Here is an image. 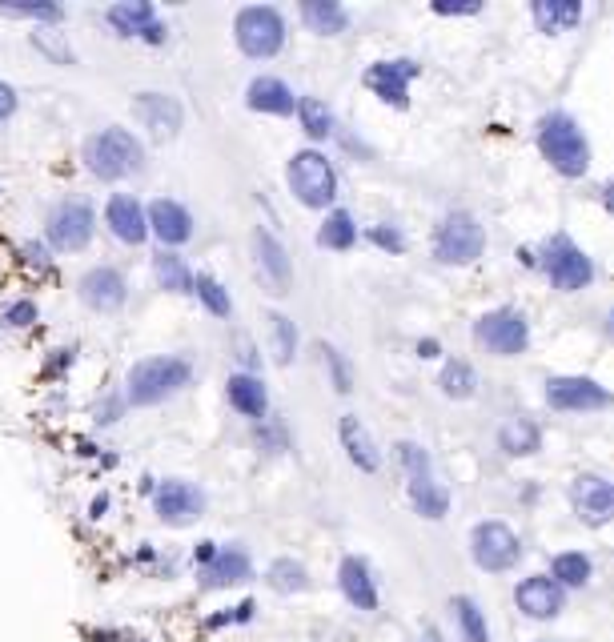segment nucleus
Listing matches in <instances>:
<instances>
[{
	"label": "nucleus",
	"instance_id": "nucleus-11",
	"mask_svg": "<svg viewBox=\"0 0 614 642\" xmlns=\"http://www.w3.org/2000/svg\"><path fill=\"white\" fill-rule=\"evenodd\" d=\"M93 225H97V217L85 201H61L49 213V241L65 253H77L93 241Z\"/></svg>",
	"mask_w": 614,
	"mask_h": 642
},
{
	"label": "nucleus",
	"instance_id": "nucleus-30",
	"mask_svg": "<svg viewBox=\"0 0 614 642\" xmlns=\"http://www.w3.org/2000/svg\"><path fill=\"white\" fill-rule=\"evenodd\" d=\"M498 446H502L510 458H530V454H538V446H542V430H538L530 418L514 414V418L498 430Z\"/></svg>",
	"mask_w": 614,
	"mask_h": 642
},
{
	"label": "nucleus",
	"instance_id": "nucleus-21",
	"mask_svg": "<svg viewBox=\"0 0 614 642\" xmlns=\"http://www.w3.org/2000/svg\"><path fill=\"white\" fill-rule=\"evenodd\" d=\"M145 217H149V229L157 233L161 245H185V241L193 237V217H189V209L177 205V201H169V197L153 201Z\"/></svg>",
	"mask_w": 614,
	"mask_h": 642
},
{
	"label": "nucleus",
	"instance_id": "nucleus-16",
	"mask_svg": "<svg viewBox=\"0 0 614 642\" xmlns=\"http://www.w3.org/2000/svg\"><path fill=\"white\" fill-rule=\"evenodd\" d=\"M133 117L153 133V137H177L181 133V101L169 93H137L133 97Z\"/></svg>",
	"mask_w": 614,
	"mask_h": 642
},
{
	"label": "nucleus",
	"instance_id": "nucleus-13",
	"mask_svg": "<svg viewBox=\"0 0 614 642\" xmlns=\"http://www.w3.org/2000/svg\"><path fill=\"white\" fill-rule=\"evenodd\" d=\"M570 506L586 526L614 522V482H606L598 474H578L570 482Z\"/></svg>",
	"mask_w": 614,
	"mask_h": 642
},
{
	"label": "nucleus",
	"instance_id": "nucleus-12",
	"mask_svg": "<svg viewBox=\"0 0 614 642\" xmlns=\"http://www.w3.org/2000/svg\"><path fill=\"white\" fill-rule=\"evenodd\" d=\"M514 606L534 622H550L566 610V590L550 574H530L514 586Z\"/></svg>",
	"mask_w": 614,
	"mask_h": 642
},
{
	"label": "nucleus",
	"instance_id": "nucleus-44",
	"mask_svg": "<svg viewBox=\"0 0 614 642\" xmlns=\"http://www.w3.org/2000/svg\"><path fill=\"white\" fill-rule=\"evenodd\" d=\"M370 241H374L378 249H386V253H402V249H406V237H402L394 225H374V229H370Z\"/></svg>",
	"mask_w": 614,
	"mask_h": 642
},
{
	"label": "nucleus",
	"instance_id": "nucleus-37",
	"mask_svg": "<svg viewBox=\"0 0 614 642\" xmlns=\"http://www.w3.org/2000/svg\"><path fill=\"white\" fill-rule=\"evenodd\" d=\"M269 338H273V358L277 366H289L297 354V326L285 313H269Z\"/></svg>",
	"mask_w": 614,
	"mask_h": 642
},
{
	"label": "nucleus",
	"instance_id": "nucleus-33",
	"mask_svg": "<svg viewBox=\"0 0 614 642\" xmlns=\"http://www.w3.org/2000/svg\"><path fill=\"white\" fill-rule=\"evenodd\" d=\"M153 277L161 289H173V293H193V273L185 269V261L177 253H157L153 257Z\"/></svg>",
	"mask_w": 614,
	"mask_h": 642
},
{
	"label": "nucleus",
	"instance_id": "nucleus-52",
	"mask_svg": "<svg viewBox=\"0 0 614 642\" xmlns=\"http://www.w3.org/2000/svg\"><path fill=\"white\" fill-rule=\"evenodd\" d=\"M538 642H546V638H538Z\"/></svg>",
	"mask_w": 614,
	"mask_h": 642
},
{
	"label": "nucleus",
	"instance_id": "nucleus-31",
	"mask_svg": "<svg viewBox=\"0 0 614 642\" xmlns=\"http://www.w3.org/2000/svg\"><path fill=\"white\" fill-rule=\"evenodd\" d=\"M550 578L562 586V590H582L590 578H594V562L590 554L582 550H562L550 558Z\"/></svg>",
	"mask_w": 614,
	"mask_h": 642
},
{
	"label": "nucleus",
	"instance_id": "nucleus-15",
	"mask_svg": "<svg viewBox=\"0 0 614 642\" xmlns=\"http://www.w3.org/2000/svg\"><path fill=\"white\" fill-rule=\"evenodd\" d=\"M153 506H157V518H161V522H169V526H189L193 518H201L205 494H201L193 482H161L157 494H153Z\"/></svg>",
	"mask_w": 614,
	"mask_h": 642
},
{
	"label": "nucleus",
	"instance_id": "nucleus-14",
	"mask_svg": "<svg viewBox=\"0 0 614 642\" xmlns=\"http://www.w3.org/2000/svg\"><path fill=\"white\" fill-rule=\"evenodd\" d=\"M418 77V65L398 57V61H378L366 69V85L374 89V97H382L386 105L394 109H406L410 105V81Z\"/></svg>",
	"mask_w": 614,
	"mask_h": 642
},
{
	"label": "nucleus",
	"instance_id": "nucleus-35",
	"mask_svg": "<svg viewBox=\"0 0 614 642\" xmlns=\"http://www.w3.org/2000/svg\"><path fill=\"white\" fill-rule=\"evenodd\" d=\"M358 241V225H354V217L346 213V209H334L330 217H326V225L318 229V245L322 249H350Z\"/></svg>",
	"mask_w": 614,
	"mask_h": 642
},
{
	"label": "nucleus",
	"instance_id": "nucleus-49",
	"mask_svg": "<svg viewBox=\"0 0 614 642\" xmlns=\"http://www.w3.org/2000/svg\"><path fill=\"white\" fill-rule=\"evenodd\" d=\"M418 354H422V358H438V354H442V346L426 338V342H418Z\"/></svg>",
	"mask_w": 614,
	"mask_h": 642
},
{
	"label": "nucleus",
	"instance_id": "nucleus-24",
	"mask_svg": "<svg viewBox=\"0 0 614 642\" xmlns=\"http://www.w3.org/2000/svg\"><path fill=\"white\" fill-rule=\"evenodd\" d=\"M253 253H257L261 273L269 277V285H273L277 293H285V289H289V277H293V265H289L285 245H281L269 229H257V233H253Z\"/></svg>",
	"mask_w": 614,
	"mask_h": 642
},
{
	"label": "nucleus",
	"instance_id": "nucleus-28",
	"mask_svg": "<svg viewBox=\"0 0 614 642\" xmlns=\"http://www.w3.org/2000/svg\"><path fill=\"white\" fill-rule=\"evenodd\" d=\"M225 394H229V406L237 414H245V418H261L269 410V394H265L261 378H253V374H233Z\"/></svg>",
	"mask_w": 614,
	"mask_h": 642
},
{
	"label": "nucleus",
	"instance_id": "nucleus-32",
	"mask_svg": "<svg viewBox=\"0 0 614 642\" xmlns=\"http://www.w3.org/2000/svg\"><path fill=\"white\" fill-rule=\"evenodd\" d=\"M450 610H454V622H458V634H462V642H490L486 614H482V606H478L474 598L458 594V598L450 602Z\"/></svg>",
	"mask_w": 614,
	"mask_h": 642
},
{
	"label": "nucleus",
	"instance_id": "nucleus-26",
	"mask_svg": "<svg viewBox=\"0 0 614 642\" xmlns=\"http://www.w3.org/2000/svg\"><path fill=\"white\" fill-rule=\"evenodd\" d=\"M406 494H410V506H414L422 518H430V522H442V518L450 514V490H446L434 474H418V478H410Z\"/></svg>",
	"mask_w": 614,
	"mask_h": 642
},
{
	"label": "nucleus",
	"instance_id": "nucleus-40",
	"mask_svg": "<svg viewBox=\"0 0 614 642\" xmlns=\"http://www.w3.org/2000/svg\"><path fill=\"white\" fill-rule=\"evenodd\" d=\"M0 13L25 21H61V5H49V0H0Z\"/></svg>",
	"mask_w": 614,
	"mask_h": 642
},
{
	"label": "nucleus",
	"instance_id": "nucleus-7",
	"mask_svg": "<svg viewBox=\"0 0 614 642\" xmlns=\"http://www.w3.org/2000/svg\"><path fill=\"white\" fill-rule=\"evenodd\" d=\"M474 338H478L482 350H490L498 358H518L530 346V321H526L522 309L502 305V309H490V313L478 317Z\"/></svg>",
	"mask_w": 614,
	"mask_h": 642
},
{
	"label": "nucleus",
	"instance_id": "nucleus-46",
	"mask_svg": "<svg viewBox=\"0 0 614 642\" xmlns=\"http://www.w3.org/2000/svg\"><path fill=\"white\" fill-rule=\"evenodd\" d=\"M434 13L438 17H474V13H482V5H446V0H434Z\"/></svg>",
	"mask_w": 614,
	"mask_h": 642
},
{
	"label": "nucleus",
	"instance_id": "nucleus-27",
	"mask_svg": "<svg viewBox=\"0 0 614 642\" xmlns=\"http://www.w3.org/2000/svg\"><path fill=\"white\" fill-rule=\"evenodd\" d=\"M530 17H534V25L542 33L554 37V33H566V29H574L582 21V5L578 0H534Z\"/></svg>",
	"mask_w": 614,
	"mask_h": 642
},
{
	"label": "nucleus",
	"instance_id": "nucleus-10",
	"mask_svg": "<svg viewBox=\"0 0 614 642\" xmlns=\"http://www.w3.org/2000/svg\"><path fill=\"white\" fill-rule=\"evenodd\" d=\"M546 406L558 414H590V410H606L614 406V394L606 386H598L594 378L582 374H558L546 382Z\"/></svg>",
	"mask_w": 614,
	"mask_h": 642
},
{
	"label": "nucleus",
	"instance_id": "nucleus-9",
	"mask_svg": "<svg viewBox=\"0 0 614 642\" xmlns=\"http://www.w3.org/2000/svg\"><path fill=\"white\" fill-rule=\"evenodd\" d=\"M470 554H474V562H478L486 574H506V570H514V566L522 562V538H518L506 522L490 518V522H478V526H474V534H470Z\"/></svg>",
	"mask_w": 614,
	"mask_h": 642
},
{
	"label": "nucleus",
	"instance_id": "nucleus-45",
	"mask_svg": "<svg viewBox=\"0 0 614 642\" xmlns=\"http://www.w3.org/2000/svg\"><path fill=\"white\" fill-rule=\"evenodd\" d=\"M5 321H13V326H33V321H37V305L33 301H17V305H9Z\"/></svg>",
	"mask_w": 614,
	"mask_h": 642
},
{
	"label": "nucleus",
	"instance_id": "nucleus-23",
	"mask_svg": "<svg viewBox=\"0 0 614 642\" xmlns=\"http://www.w3.org/2000/svg\"><path fill=\"white\" fill-rule=\"evenodd\" d=\"M245 105H249L253 113L289 117V113L297 109V97H293V89H289L285 81H277V77H257V81H249V89H245Z\"/></svg>",
	"mask_w": 614,
	"mask_h": 642
},
{
	"label": "nucleus",
	"instance_id": "nucleus-43",
	"mask_svg": "<svg viewBox=\"0 0 614 642\" xmlns=\"http://www.w3.org/2000/svg\"><path fill=\"white\" fill-rule=\"evenodd\" d=\"M398 462L406 466V474H410V478L430 474V454H426L418 442H398Z\"/></svg>",
	"mask_w": 614,
	"mask_h": 642
},
{
	"label": "nucleus",
	"instance_id": "nucleus-41",
	"mask_svg": "<svg viewBox=\"0 0 614 642\" xmlns=\"http://www.w3.org/2000/svg\"><path fill=\"white\" fill-rule=\"evenodd\" d=\"M33 45H37L41 53H49L57 65H73V49H69V45H65L57 33H49V29H37V33H33Z\"/></svg>",
	"mask_w": 614,
	"mask_h": 642
},
{
	"label": "nucleus",
	"instance_id": "nucleus-48",
	"mask_svg": "<svg viewBox=\"0 0 614 642\" xmlns=\"http://www.w3.org/2000/svg\"><path fill=\"white\" fill-rule=\"evenodd\" d=\"M213 558H217V546H213V542H201V546H197V562H201V566H209Z\"/></svg>",
	"mask_w": 614,
	"mask_h": 642
},
{
	"label": "nucleus",
	"instance_id": "nucleus-39",
	"mask_svg": "<svg viewBox=\"0 0 614 642\" xmlns=\"http://www.w3.org/2000/svg\"><path fill=\"white\" fill-rule=\"evenodd\" d=\"M269 586L281 590V594H297V590L310 586V574H305V566L293 562V558H277L269 566Z\"/></svg>",
	"mask_w": 614,
	"mask_h": 642
},
{
	"label": "nucleus",
	"instance_id": "nucleus-6",
	"mask_svg": "<svg viewBox=\"0 0 614 642\" xmlns=\"http://www.w3.org/2000/svg\"><path fill=\"white\" fill-rule=\"evenodd\" d=\"M538 269L550 277V285L558 293H578L594 281V261L574 245V237L554 233L542 249H538Z\"/></svg>",
	"mask_w": 614,
	"mask_h": 642
},
{
	"label": "nucleus",
	"instance_id": "nucleus-51",
	"mask_svg": "<svg viewBox=\"0 0 614 642\" xmlns=\"http://www.w3.org/2000/svg\"><path fill=\"white\" fill-rule=\"evenodd\" d=\"M610 334H614V313H610Z\"/></svg>",
	"mask_w": 614,
	"mask_h": 642
},
{
	"label": "nucleus",
	"instance_id": "nucleus-19",
	"mask_svg": "<svg viewBox=\"0 0 614 642\" xmlns=\"http://www.w3.org/2000/svg\"><path fill=\"white\" fill-rule=\"evenodd\" d=\"M105 221H109L113 237H117V241H125V245H141V241L149 237V217H145L141 201H137V197H129V193L109 197V205H105Z\"/></svg>",
	"mask_w": 614,
	"mask_h": 642
},
{
	"label": "nucleus",
	"instance_id": "nucleus-2",
	"mask_svg": "<svg viewBox=\"0 0 614 642\" xmlns=\"http://www.w3.org/2000/svg\"><path fill=\"white\" fill-rule=\"evenodd\" d=\"M141 161H145V149L129 129H101L85 141V165L101 181H121L137 173Z\"/></svg>",
	"mask_w": 614,
	"mask_h": 642
},
{
	"label": "nucleus",
	"instance_id": "nucleus-29",
	"mask_svg": "<svg viewBox=\"0 0 614 642\" xmlns=\"http://www.w3.org/2000/svg\"><path fill=\"white\" fill-rule=\"evenodd\" d=\"M301 21L310 25V33H318V37H338V33H346L350 13L342 5H334V0H305Z\"/></svg>",
	"mask_w": 614,
	"mask_h": 642
},
{
	"label": "nucleus",
	"instance_id": "nucleus-20",
	"mask_svg": "<svg viewBox=\"0 0 614 642\" xmlns=\"http://www.w3.org/2000/svg\"><path fill=\"white\" fill-rule=\"evenodd\" d=\"M338 586H342V594L350 598V606H358V610H378V582H374V570H370L366 558H358V554L342 558V566H338Z\"/></svg>",
	"mask_w": 614,
	"mask_h": 642
},
{
	"label": "nucleus",
	"instance_id": "nucleus-17",
	"mask_svg": "<svg viewBox=\"0 0 614 642\" xmlns=\"http://www.w3.org/2000/svg\"><path fill=\"white\" fill-rule=\"evenodd\" d=\"M109 25L121 33V37H141L149 45H161L165 41V25L157 21L153 5L149 0H121V5H113L109 13Z\"/></svg>",
	"mask_w": 614,
	"mask_h": 642
},
{
	"label": "nucleus",
	"instance_id": "nucleus-34",
	"mask_svg": "<svg viewBox=\"0 0 614 642\" xmlns=\"http://www.w3.org/2000/svg\"><path fill=\"white\" fill-rule=\"evenodd\" d=\"M438 386H442V394L446 398H474V390H478V374L470 370V362H462V358H450L446 366H442V374H438Z\"/></svg>",
	"mask_w": 614,
	"mask_h": 642
},
{
	"label": "nucleus",
	"instance_id": "nucleus-50",
	"mask_svg": "<svg viewBox=\"0 0 614 642\" xmlns=\"http://www.w3.org/2000/svg\"><path fill=\"white\" fill-rule=\"evenodd\" d=\"M598 197H602V205H606V209L614 213V177H610V181L602 185V193H598Z\"/></svg>",
	"mask_w": 614,
	"mask_h": 642
},
{
	"label": "nucleus",
	"instance_id": "nucleus-42",
	"mask_svg": "<svg viewBox=\"0 0 614 642\" xmlns=\"http://www.w3.org/2000/svg\"><path fill=\"white\" fill-rule=\"evenodd\" d=\"M322 354H326V366H330V374H334V390L338 394H350L354 390V374H350V362L334 350V346H322Z\"/></svg>",
	"mask_w": 614,
	"mask_h": 642
},
{
	"label": "nucleus",
	"instance_id": "nucleus-22",
	"mask_svg": "<svg viewBox=\"0 0 614 642\" xmlns=\"http://www.w3.org/2000/svg\"><path fill=\"white\" fill-rule=\"evenodd\" d=\"M338 438H342V450L350 454V462H354L362 474H374V470L382 466V454H378V446H374L370 430L358 422V414H342V422H338Z\"/></svg>",
	"mask_w": 614,
	"mask_h": 642
},
{
	"label": "nucleus",
	"instance_id": "nucleus-8",
	"mask_svg": "<svg viewBox=\"0 0 614 642\" xmlns=\"http://www.w3.org/2000/svg\"><path fill=\"white\" fill-rule=\"evenodd\" d=\"M482 249H486V229L478 225L474 213L458 209L434 233V257L446 261V265H470V261L482 257Z\"/></svg>",
	"mask_w": 614,
	"mask_h": 642
},
{
	"label": "nucleus",
	"instance_id": "nucleus-1",
	"mask_svg": "<svg viewBox=\"0 0 614 642\" xmlns=\"http://www.w3.org/2000/svg\"><path fill=\"white\" fill-rule=\"evenodd\" d=\"M534 141H538V153L550 161V169L558 177L578 181V177L590 173V141L570 113H562V109L546 113L534 129Z\"/></svg>",
	"mask_w": 614,
	"mask_h": 642
},
{
	"label": "nucleus",
	"instance_id": "nucleus-3",
	"mask_svg": "<svg viewBox=\"0 0 614 642\" xmlns=\"http://www.w3.org/2000/svg\"><path fill=\"white\" fill-rule=\"evenodd\" d=\"M193 378L185 358H145L129 370V402L133 406H157L165 398H173L177 390H185Z\"/></svg>",
	"mask_w": 614,
	"mask_h": 642
},
{
	"label": "nucleus",
	"instance_id": "nucleus-36",
	"mask_svg": "<svg viewBox=\"0 0 614 642\" xmlns=\"http://www.w3.org/2000/svg\"><path fill=\"white\" fill-rule=\"evenodd\" d=\"M297 117H301V129L310 133L314 141H326V137L334 133V113H330L326 101H318V97H301V101H297Z\"/></svg>",
	"mask_w": 614,
	"mask_h": 642
},
{
	"label": "nucleus",
	"instance_id": "nucleus-18",
	"mask_svg": "<svg viewBox=\"0 0 614 642\" xmlns=\"http://www.w3.org/2000/svg\"><path fill=\"white\" fill-rule=\"evenodd\" d=\"M125 297H129L125 277H121L113 265H97V269H89V273L81 277V301H85L89 309H97V313L121 309Z\"/></svg>",
	"mask_w": 614,
	"mask_h": 642
},
{
	"label": "nucleus",
	"instance_id": "nucleus-47",
	"mask_svg": "<svg viewBox=\"0 0 614 642\" xmlns=\"http://www.w3.org/2000/svg\"><path fill=\"white\" fill-rule=\"evenodd\" d=\"M13 113H17V93H13L5 81H0V121L13 117Z\"/></svg>",
	"mask_w": 614,
	"mask_h": 642
},
{
	"label": "nucleus",
	"instance_id": "nucleus-25",
	"mask_svg": "<svg viewBox=\"0 0 614 642\" xmlns=\"http://www.w3.org/2000/svg\"><path fill=\"white\" fill-rule=\"evenodd\" d=\"M249 574H253L249 554L237 550V546H229V550H217V558H213L209 566H201V586H209V590H217V586H237V582H245Z\"/></svg>",
	"mask_w": 614,
	"mask_h": 642
},
{
	"label": "nucleus",
	"instance_id": "nucleus-4",
	"mask_svg": "<svg viewBox=\"0 0 614 642\" xmlns=\"http://www.w3.org/2000/svg\"><path fill=\"white\" fill-rule=\"evenodd\" d=\"M285 177H289L293 197H297L305 209H326V205H334V197H338V173H334L330 157L318 153V149L293 153Z\"/></svg>",
	"mask_w": 614,
	"mask_h": 642
},
{
	"label": "nucleus",
	"instance_id": "nucleus-5",
	"mask_svg": "<svg viewBox=\"0 0 614 642\" xmlns=\"http://www.w3.org/2000/svg\"><path fill=\"white\" fill-rule=\"evenodd\" d=\"M233 37H237V49L253 61H269L285 49V17L273 9V5H249L237 13L233 21Z\"/></svg>",
	"mask_w": 614,
	"mask_h": 642
},
{
	"label": "nucleus",
	"instance_id": "nucleus-38",
	"mask_svg": "<svg viewBox=\"0 0 614 642\" xmlns=\"http://www.w3.org/2000/svg\"><path fill=\"white\" fill-rule=\"evenodd\" d=\"M193 293L205 301V309H209L213 317H229V313H233L229 289H225L217 277H209V273H197V277H193Z\"/></svg>",
	"mask_w": 614,
	"mask_h": 642
}]
</instances>
